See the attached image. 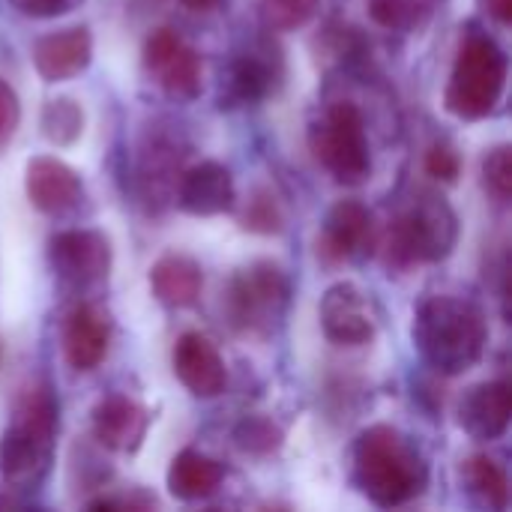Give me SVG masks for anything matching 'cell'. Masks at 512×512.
Instances as JSON below:
<instances>
[{
	"label": "cell",
	"instance_id": "obj_1",
	"mask_svg": "<svg viewBox=\"0 0 512 512\" xmlns=\"http://www.w3.org/2000/svg\"><path fill=\"white\" fill-rule=\"evenodd\" d=\"M486 342V315L471 300L438 294L423 300L414 315V345L441 375H462L477 366Z\"/></svg>",
	"mask_w": 512,
	"mask_h": 512
},
{
	"label": "cell",
	"instance_id": "obj_2",
	"mask_svg": "<svg viewBox=\"0 0 512 512\" xmlns=\"http://www.w3.org/2000/svg\"><path fill=\"white\" fill-rule=\"evenodd\" d=\"M354 477L378 507H402L426 489L429 471L420 450L393 426H372L357 438Z\"/></svg>",
	"mask_w": 512,
	"mask_h": 512
},
{
	"label": "cell",
	"instance_id": "obj_3",
	"mask_svg": "<svg viewBox=\"0 0 512 512\" xmlns=\"http://www.w3.org/2000/svg\"><path fill=\"white\" fill-rule=\"evenodd\" d=\"M57 399L51 387L33 384L15 405L12 423L0 438V477L12 489H33L45 480L57 435Z\"/></svg>",
	"mask_w": 512,
	"mask_h": 512
},
{
	"label": "cell",
	"instance_id": "obj_4",
	"mask_svg": "<svg viewBox=\"0 0 512 512\" xmlns=\"http://www.w3.org/2000/svg\"><path fill=\"white\" fill-rule=\"evenodd\" d=\"M507 87V54L489 36L471 33L456 57L444 105L459 120H483L495 111Z\"/></svg>",
	"mask_w": 512,
	"mask_h": 512
},
{
	"label": "cell",
	"instance_id": "obj_5",
	"mask_svg": "<svg viewBox=\"0 0 512 512\" xmlns=\"http://www.w3.org/2000/svg\"><path fill=\"white\" fill-rule=\"evenodd\" d=\"M459 240V219L453 207L438 195H423L414 207L399 213L387 228V264L417 267L444 261Z\"/></svg>",
	"mask_w": 512,
	"mask_h": 512
},
{
	"label": "cell",
	"instance_id": "obj_6",
	"mask_svg": "<svg viewBox=\"0 0 512 512\" xmlns=\"http://www.w3.org/2000/svg\"><path fill=\"white\" fill-rule=\"evenodd\" d=\"M309 147L339 183H363L372 174L366 120L354 102L327 105L321 120L309 129Z\"/></svg>",
	"mask_w": 512,
	"mask_h": 512
},
{
	"label": "cell",
	"instance_id": "obj_7",
	"mask_svg": "<svg viewBox=\"0 0 512 512\" xmlns=\"http://www.w3.org/2000/svg\"><path fill=\"white\" fill-rule=\"evenodd\" d=\"M291 282L273 261H255L228 285V315L240 330H270L288 309Z\"/></svg>",
	"mask_w": 512,
	"mask_h": 512
},
{
	"label": "cell",
	"instance_id": "obj_8",
	"mask_svg": "<svg viewBox=\"0 0 512 512\" xmlns=\"http://www.w3.org/2000/svg\"><path fill=\"white\" fill-rule=\"evenodd\" d=\"M144 69L162 93L177 102H189L201 93L204 63L174 30L159 27L144 42Z\"/></svg>",
	"mask_w": 512,
	"mask_h": 512
},
{
	"label": "cell",
	"instance_id": "obj_9",
	"mask_svg": "<svg viewBox=\"0 0 512 512\" xmlns=\"http://www.w3.org/2000/svg\"><path fill=\"white\" fill-rule=\"evenodd\" d=\"M48 261L60 282L72 288H90L111 270V243L90 228L60 231L48 240Z\"/></svg>",
	"mask_w": 512,
	"mask_h": 512
},
{
	"label": "cell",
	"instance_id": "obj_10",
	"mask_svg": "<svg viewBox=\"0 0 512 512\" xmlns=\"http://www.w3.org/2000/svg\"><path fill=\"white\" fill-rule=\"evenodd\" d=\"M375 219L360 201H339L327 210L318 237V255L324 261H351L372 249Z\"/></svg>",
	"mask_w": 512,
	"mask_h": 512
},
{
	"label": "cell",
	"instance_id": "obj_11",
	"mask_svg": "<svg viewBox=\"0 0 512 512\" xmlns=\"http://www.w3.org/2000/svg\"><path fill=\"white\" fill-rule=\"evenodd\" d=\"M318 315H321L324 336L336 345H366L375 336V318L369 312L366 294L351 282H339L327 288Z\"/></svg>",
	"mask_w": 512,
	"mask_h": 512
},
{
	"label": "cell",
	"instance_id": "obj_12",
	"mask_svg": "<svg viewBox=\"0 0 512 512\" xmlns=\"http://www.w3.org/2000/svg\"><path fill=\"white\" fill-rule=\"evenodd\" d=\"M171 366L177 381L198 399H216L228 384V369L219 348L201 333H183L177 339Z\"/></svg>",
	"mask_w": 512,
	"mask_h": 512
},
{
	"label": "cell",
	"instance_id": "obj_13",
	"mask_svg": "<svg viewBox=\"0 0 512 512\" xmlns=\"http://www.w3.org/2000/svg\"><path fill=\"white\" fill-rule=\"evenodd\" d=\"M174 201L189 216H219L234 207V177L222 162L204 159L180 171Z\"/></svg>",
	"mask_w": 512,
	"mask_h": 512
},
{
	"label": "cell",
	"instance_id": "obj_14",
	"mask_svg": "<svg viewBox=\"0 0 512 512\" xmlns=\"http://www.w3.org/2000/svg\"><path fill=\"white\" fill-rule=\"evenodd\" d=\"M24 189H27L30 204L48 216H63L75 210L84 198V183L78 171L51 156H36L27 162Z\"/></svg>",
	"mask_w": 512,
	"mask_h": 512
},
{
	"label": "cell",
	"instance_id": "obj_15",
	"mask_svg": "<svg viewBox=\"0 0 512 512\" xmlns=\"http://www.w3.org/2000/svg\"><path fill=\"white\" fill-rule=\"evenodd\" d=\"M459 426L474 441H498L512 417V387L507 381H483L459 399Z\"/></svg>",
	"mask_w": 512,
	"mask_h": 512
},
{
	"label": "cell",
	"instance_id": "obj_16",
	"mask_svg": "<svg viewBox=\"0 0 512 512\" xmlns=\"http://www.w3.org/2000/svg\"><path fill=\"white\" fill-rule=\"evenodd\" d=\"M282 75V60L270 45H252L249 51L237 54L225 75V96L222 105H255L267 99Z\"/></svg>",
	"mask_w": 512,
	"mask_h": 512
},
{
	"label": "cell",
	"instance_id": "obj_17",
	"mask_svg": "<svg viewBox=\"0 0 512 512\" xmlns=\"http://www.w3.org/2000/svg\"><path fill=\"white\" fill-rule=\"evenodd\" d=\"M93 39L87 27H66L33 42V66L45 81H66L90 66Z\"/></svg>",
	"mask_w": 512,
	"mask_h": 512
},
{
	"label": "cell",
	"instance_id": "obj_18",
	"mask_svg": "<svg viewBox=\"0 0 512 512\" xmlns=\"http://www.w3.org/2000/svg\"><path fill=\"white\" fill-rule=\"evenodd\" d=\"M150 414L129 396H105L93 408V435L105 450L114 453H135L147 435Z\"/></svg>",
	"mask_w": 512,
	"mask_h": 512
},
{
	"label": "cell",
	"instance_id": "obj_19",
	"mask_svg": "<svg viewBox=\"0 0 512 512\" xmlns=\"http://www.w3.org/2000/svg\"><path fill=\"white\" fill-rule=\"evenodd\" d=\"M108 342H111V327L99 309H93L87 303L72 309V315L66 318V327H63V354L75 372L96 369L108 354Z\"/></svg>",
	"mask_w": 512,
	"mask_h": 512
},
{
	"label": "cell",
	"instance_id": "obj_20",
	"mask_svg": "<svg viewBox=\"0 0 512 512\" xmlns=\"http://www.w3.org/2000/svg\"><path fill=\"white\" fill-rule=\"evenodd\" d=\"M180 144L168 135H150L138 159V186L147 204H165L180 177Z\"/></svg>",
	"mask_w": 512,
	"mask_h": 512
},
{
	"label": "cell",
	"instance_id": "obj_21",
	"mask_svg": "<svg viewBox=\"0 0 512 512\" xmlns=\"http://www.w3.org/2000/svg\"><path fill=\"white\" fill-rule=\"evenodd\" d=\"M204 288L201 264L189 255H162L150 267V291L162 306L186 309L195 306Z\"/></svg>",
	"mask_w": 512,
	"mask_h": 512
},
{
	"label": "cell",
	"instance_id": "obj_22",
	"mask_svg": "<svg viewBox=\"0 0 512 512\" xmlns=\"http://www.w3.org/2000/svg\"><path fill=\"white\" fill-rule=\"evenodd\" d=\"M222 480H225V468L198 450L177 453L168 468V492L177 501H204L222 486Z\"/></svg>",
	"mask_w": 512,
	"mask_h": 512
},
{
	"label": "cell",
	"instance_id": "obj_23",
	"mask_svg": "<svg viewBox=\"0 0 512 512\" xmlns=\"http://www.w3.org/2000/svg\"><path fill=\"white\" fill-rule=\"evenodd\" d=\"M462 486L471 498H477L489 510H507L510 504V480L507 471L489 459V456H474L462 462Z\"/></svg>",
	"mask_w": 512,
	"mask_h": 512
},
{
	"label": "cell",
	"instance_id": "obj_24",
	"mask_svg": "<svg viewBox=\"0 0 512 512\" xmlns=\"http://www.w3.org/2000/svg\"><path fill=\"white\" fill-rule=\"evenodd\" d=\"M39 126H42V135L57 144V147H69L81 138L84 132V111L75 99L69 96H60V99H51L45 108H42V117H39Z\"/></svg>",
	"mask_w": 512,
	"mask_h": 512
},
{
	"label": "cell",
	"instance_id": "obj_25",
	"mask_svg": "<svg viewBox=\"0 0 512 512\" xmlns=\"http://www.w3.org/2000/svg\"><path fill=\"white\" fill-rule=\"evenodd\" d=\"M432 9L435 0H369V15L384 30H417Z\"/></svg>",
	"mask_w": 512,
	"mask_h": 512
},
{
	"label": "cell",
	"instance_id": "obj_26",
	"mask_svg": "<svg viewBox=\"0 0 512 512\" xmlns=\"http://www.w3.org/2000/svg\"><path fill=\"white\" fill-rule=\"evenodd\" d=\"M234 441L243 453L249 456H273L282 450L285 444V432L270 420V417H261V414H252V417H243L237 426H234Z\"/></svg>",
	"mask_w": 512,
	"mask_h": 512
},
{
	"label": "cell",
	"instance_id": "obj_27",
	"mask_svg": "<svg viewBox=\"0 0 512 512\" xmlns=\"http://www.w3.org/2000/svg\"><path fill=\"white\" fill-rule=\"evenodd\" d=\"M321 0H258L261 18L270 30H297L318 12Z\"/></svg>",
	"mask_w": 512,
	"mask_h": 512
},
{
	"label": "cell",
	"instance_id": "obj_28",
	"mask_svg": "<svg viewBox=\"0 0 512 512\" xmlns=\"http://www.w3.org/2000/svg\"><path fill=\"white\" fill-rule=\"evenodd\" d=\"M282 210L276 204V198L267 189H258L246 210H243V228L255 231V234H279L282 231Z\"/></svg>",
	"mask_w": 512,
	"mask_h": 512
},
{
	"label": "cell",
	"instance_id": "obj_29",
	"mask_svg": "<svg viewBox=\"0 0 512 512\" xmlns=\"http://www.w3.org/2000/svg\"><path fill=\"white\" fill-rule=\"evenodd\" d=\"M483 183L486 189L498 198V201H507L512 195V147L510 144H501L495 150L486 153L483 159Z\"/></svg>",
	"mask_w": 512,
	"mask_h": 512
},
{
	"label": "cell",
	"instance_id": "obj_30",
	"mask_svg": "<svg viewBox=\"0 0 512 512\" xmlns=\"http://www.w3.org/2000/svg\"><path fill=\"white\" fill-rule=\"evenodd\" d=\"M426 171L429 177L441 180V183H453L462 171V159L453 147L447 144H435L429 153H426Z\"/></svg>",
	"mask_w": 512,
	"mask_h": 512
},
{
	"label": "cell",
	"instance_id": "obj_31",
	"mask_svg": "<svg viewBox=\"0 0 512 512\" xmlns=\"http://www.w3.org/2000/svg\"><path fill=\"white\" fill-rule=\"evenodd\" d=\"M78 0H9L12 9H18L27 18H54L75 6Z\"/></svg>",
	"mask_w": 512,
	"mask_h": 512
},
{
	"label": "cell",
	"instance_id": "obj_32",
	"mask_svg": "<svg viewBox=\"0 0 512 512\" xmlns=\"http://www.w3.org/2000/svg\"><path fill=\"white\" fill-rule=\"evenodd\" d=\"M18 117H21V105H18V93L0 81V144L15 132L18 126Z\"/></svg>",
	"mask_w": 512,
	"mask_h": 512
},
{
	"label": "cell",
	"instance_id": "obj_33",
	"mask_svg": "<svg viewBox=\"0 0 512 512\" xmlns=\"http://www.w3.org/2000/svg\"><path fill=\"white\" fill-rule=\"evenodd\" d=\"M480 6L501 24H510L512 21V0H480Z\"/></svg>",
	"mask_w": 512,
	"mask_h": 512
},
{
	"label": "cell",
	"instance_id": "obj_34",
	"mask_svg": "<svg viewBox=\"0 0 512 512\" xmlns=\"http://www.w3.org/2000/svg\"><path fill=\"white\" fill-rule=\"evenodd\" d=\"M189 12H201V15H207V12H216L225 0H180Z\"/></svg>",
	"mask_w": 512,
	"mask_h": 512
}]
</instances>
